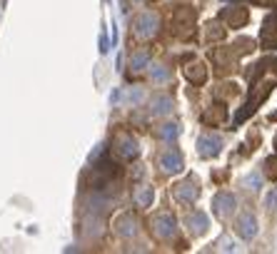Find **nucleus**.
<instances>
[{
    "mask_svg": "<svg viewBox=\"0 0 277 254\" xmlns=\"http://www.w3.org/2000/svg\"><path fill=\"white\" fill-rule=\"evenodd\" d=\"M138 152H140V147L133 137H123V140H120V155H123V157L133 160V157H138Z\"/></svg>",
    "mask_w": 277,
    "mask_h": 254,
    "instance_id": "nucleus-8",
    "label": "nucleus"
},
{
    "mask_svg": "<svg viewBox=\"0 0 277 254\" xmlns=\"http://www.w3.org/2000/svg\"><path fill=\"white\" fill-rule=\"evenodd\" d=\"M142 97H145V92H142V90H128V102L138 105V102H142Z\"/></svg>",
    "mask_w": 277,
    "mask_h": 254,
    "instance_id": "nucleus-16",
    "label": "nucleus"
},
{
    "mask_svg": "<svg viewBox=\"0 0 277 254\" xmlns=\"http://www.w3.org/2000/svg\"><path fill=\"white\" fill-rule=\"evenodd\" d=\"M135 202H138L140 207H147L150 202H152V187H140L135 192Z\"/></svg>",
    "mask_w": 277,
    "mask_h": 254,
    "instance_id": "nucleus-9",
    "label": "nucleus"
},
{
    "mask_svg": "<svg viewBox=\"0 0 277 254\" xmlns=\"http://www.w3.org/2000/svg\"><path fill=\"white\" fill-rule=\"evenodd\" d=\"M215 212H217V214H230V212H235V197H232V194H217V197H215Z\"/></svg>",
    "mask_w": 277,
    "mask_h": 254,
    "instance_id": "nucleus-6",
    "label": "nucleus"
},
{
    "mask_svg": "<svg viewBox=\"0 0 277 254\" xmlns=\"http://www.w3.org/2000/svg\"><path fill=\"white\" fill-rule=\"evenodd\" d=\"M160 167H162L165 172H180V170H182V155H180L177 150H167V152H162V157H160Z\"/></svg>",
    "mask_w": 277,
    "mask_h": 254,
    "instance_id": "nucleus-3",
    "label": "nucleus"
},
{
    "mask_svg": "<svg viewBox=\"0 0 277 254\" xmlns=\"http://www.w3.org/2000/svg\"><path fill=\"white\" fill-rule=\"evenodd\" d=\"M120 234H135V222H130V217H125L123 222H120Z\"/></svg>",
    "mask_w": 277,
    "mask_h": 254,
    "instance_id": "nucleus-15",
    "label": "nucleus"
},
{
    "mask_svg": "<svg viewBox=\"0 0 277 254\" xmlns=\"http://www.w3.org/2000/svg\"><path fill=\"white\" fill-rule=\"evenodd\" d=\"M152 229H155V234H157V237L167 239V237H172V234H175V219H172L170 214H160V217H155Z\"/></svg>",
    "mask_w": 277,
    "mask_h": 254,
    "instance_id": "nucleus-2",
    "label": "nucleus"
},
{
    "mask_svg": "<svg viewBox=\"0 0 277 254\" xmlns=\"http://www.w3.org/2000/svg\"><path fill=\"white\" fill-rule=\"evenodd\" d=\"M150 75H152L155 82H165V80L170 77V72H167L162 65H152V67H150Z\"/></svg>",
    "mask_w": 277,
    "mask_h": 254,
    "instance_id": "nucleus-11",
    "label": "nucleus"
},
{
    "mask_svg": "<svg viewBox=\"0 0 277 254\" xmlns=\"http://www.w3.org/2000/svg\"><path fill=\"white\" fill-rule=\"evenodd\" d=\"M245 185H247V190H260V185H262V177H260L257 172H255V175H247Z\"/></svg>",
    "mask_w": 277,
    "mask_h": 254,
    "instance_id": "nucleus-14",
    "label": "nucleus"
},
{
    "mask_svg": "<svg viewBox=\"0 0 277 254\" xmlns=\"http://www.w3.org/2000/svg\"><path fill=\"white\" fill-rule=\"evenodd\" d=\"M237 232H240L242 239H252V237L257 234V219H255L250 212H245V214L240 217V222H237Z\"/></svg>",
    "mask_w": 277,
    "mask_h": 254,
    "instance_id": "nucleus-4",
    "label": "nucleus"
},
{
    "mask_svg": "<svg viewBox=\"0 0 277 254\" xmlns=\"http://www.w3.org/2000/svg\"><path fill=\"white\" fill-rule=\"evenodd\" d=\"M133 3H140V0H133Z\"/></svg>",
    "mask_w": 277,
    "mask_h": 254,
    "instance_id": "nucleus-18",
    "label": "nucleus"
},
{
    "mask_svg": "<svg viewBox=\"0 0 277 254\" xmlns=\"http://www.w3.org/2000/svg\"><path fill=\"white\" fill-rule=\"evenodd\" d=\"M220 145H222V142H220V137H217V135H215V137H212V135H205V137H200V142H198V147H200V155H203V157H212V155H217V152H220Z\"/></svg>",
    "mask_w": 277,
    "mask_h": 254,
    "instance_id": "nucleus-5",
    "label": "nucleus"
},
{
    "mask_svg": "<svg viewBox=\"0 0 277 254\" xmlns=\"http://www.w3.org/2000/svg\"><path fill=\"white\" fill-rule=\"evenodd\" d=\"M152 115H167L172 110V100L167 95H160V97H152Z\"/></svg>",
    "mask_w": 277,
    "mask_h": 254,
    "instance_id": "nucleus-7",
    "label": "nucleus"
},
{
    "mask_svg": "<svg viewBox=\"0 0 277 254\" xmlns=\"http://www.w3.org/2000/svg\"><path fill=\"white\" fill-rule=\"evenodd\" d=\"M190 227H195V232H205V227H208V217H205L203 212H195V214L190 217Z\"/></svg>",
    "mask_w": 277,
    "mask_h": 254,
    "instance_id": "nucleus-10",
    "label": "nucleus"
},
{
    "mask_svg": "<svg viewBox=\"0 0 277 254\" xmlns=\"http://www.w3.org/2000/svg\"><path fill=\"white\" fill-rule=\"evenodd\" d=\"M157 30V15L155 13H142L135 18V33L140 38H152Z\"/></svg>",
    "mask_w": 277,
    "mask_h": 254,
    "instance_id": "nucleus-1",
    "label": "nucleus"
},
{
    "mask_svg": "<svg viewBox=\"0 0 277 254\" xmlns=\"http://www.w3.org/2000/svg\"><path fill=\"white\" fill-rule=\"evenodd\" d=\"M177 135H180V127L175 125V122H172V125H162V130H160V137H162V140H167V142H170V140H175Z\"/></svg>",
    "mask_w": 277,
    "mask_h": 254,
    "instance_id": "nucleus-12",
    "label": "nucleus"
},
{
    "mask_svg": "<svg viewBox=\"0 0 277 254\" xmlns=\"http://www.w3.org/2000/svg\"><path fill=\"white\" fill-rule=\"evenodd\" d=\"M265 204L270 207V209H277V187L272 192H267V197H265Z\"/></svg>",
    "mask_w": 277,
    "mask_h": 254,
    "instance_id": "nucleus-17",
    "label": "nucleus"
},
{
    "mask_svg": "<svg viewBox=\"0 0 277 254\" xmlns=\"http://www.w3.org/2000/svg\"><path fill=\"white\" fill-rule=\"evenodd\" d=\"M145 65H147V53H138V55H133V60H130V67H133V72H140Z\"/></svg>",
    "mask_w": 277,
    "mask_h": 254,
    "instance_id": "nucleus-13",
    "label": "nucleus"
}]
</instances>
